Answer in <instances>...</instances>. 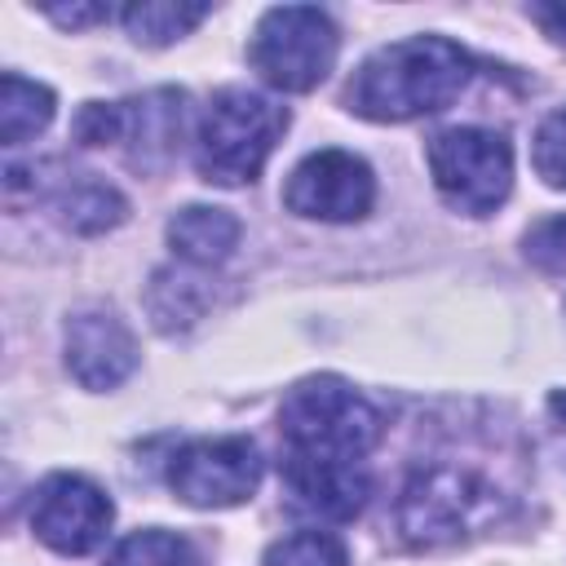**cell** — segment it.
<instances>
[{"mask_svg": "<svg viewBox=\"0 0 566 566\" xmlns=\"http://www.w3.org/2000/svg\"><path fill=\"white\" fill-rule=\"evenodd\" d=\"M111 517L115 509L106 491L80 473H53L31 495V531L40 535V544H49L62 557L93 553L106 539Z\"/></svg>", "mask_w": 566, "mask_h": 566, "instance_id": "9c48e42d", "label": "cell"}, {"mask_svg": "<svg viewBox=\"0 0 566 566\" xmlns=\"http://www.w3.org/2000/svg\"><path fill=\"white\" fill-rule=\"evenodd\" d=\"M495 486L478 478L473 469L455 464H429L420 469L398 500V531L407 544H447L464 531H478L495 513Z\"/></svg>", "mask_w": 566, "mask_h": 566, "instance_id": "8992f818", "label": "cell"}, {"mask_svg": "<svg viewBox=\"0 0 566 566\" xmlns=\"http://www.w3.org/2000/svg\"><path fill=\"white\" fill-rule=\"evenodd\" d=\"M80 146H111L119 142V102H84L75 115Z\"/></svg>", "mask_w": 566, "mask_h": 566, "instance_id": "7402d4cb", "label": "cell"}, {"mask_svg": "<svg viewBox=\"0 0 566 566\" xmlns=\"http://www.w3.org/2000/svg\"><path fill=\"white\" fill-rule=\"evenodd\" d=\"M283 455L363 460L380 438V411L340 376H310L279 407Z\"/></svg>", "mask_w": 566, "mask_h": 566, "instance_id": "3957f363", "label": "cell"}, {"mask_svg": "<svg viewBox=\"0 0 566 566\" xmlns=\"http://www.w3.org/2000/svg\"><path fill=\"white\" fill-rule=\"evenodd\" d=\"M168 486L190 509H234L261 486V451L248 438H199L172 451Z\"/></svg>", "mask_w": 566, "mask_h": 566, "instance_id": "52a82bcc", "label": "cell"}, {"mask_svg": "<svg viewBox=\"0 0 566 566\" xmlns=\"http://www.w3.org/2000/svg\"><path fill=\"white\" fill-rule=\"evenodd\" d=\"M49 203L57 221L75 234H102L128 217V199L97 172H62V181L49 190Z\"/></svg>", "mask_w": 566, "mask_h": 566, "instance_id": "4fadbf2b", "label": "cell"}, {"mask_svg": "<svg viewBox=\"0 0 566 566\" xmlns=\"http://www.w3.org/2000/svg\"><path fill=\"white\" fill-rule=\"evenodd\" d=\"M186 133V93L150 88L142 97L119 102V142L128 146V164L142 172H159L172 164Z\"/></svg>", "mask_w": 566, "mask_h": 566, "instance_id": "7c38bea8", "label": "cell"}, {"mask_svg": "<svg viewBox=\"0 0 566 566\" xmlns=\"http://www.w3.org/2000/svg\"><path fill=\"white\" fill-rule=\"evenodd\" d=\"M283 482L301 513L349 522L363 513L371 495V473L363 460H318V455H283Z\"/></svg>", "mask_w": 566, "mask_h": 566, "instance_id": "8fae6325", "label": "cell"}, {"mask_svg": "<svg viewBox=\"0 0 566 566\" xmlns=\"http://www.w3.org/2000/svg\"><path fill=\"white\" fill-rule=\"evenodd\" d=\"M548 411H553L557 420H566V389H557V394L548 398Z\"/></svg>", "mask_w": 566, "mask_h": 566, "instance_id": "d4e9b609", "label": "cell"}, {"mask_svg": "<svg viewBox=\"0 0 566 566\" xmlns=\"http://www.w3.org/2000/svg\"><path fill=\"white\" fill-rule=\"evenodd\" d=\"M429 172L455 212L486 217L513 190V146L495 128L455 124L429 142Z\"/></svg>", "mask_w": 566, "mask_h": 566, "instance_id": "5b68a950", "label": "cell"}, {"mask_svg": "<svg viewBox=\"0 0 566 566\" xmlns=\"http://www.w3.org/2000/svg\"><path fill=\"white\" fill-rule=\"evenodd\" d=\"M531 159H535V172H539L553 190H566V111H553V115L535 128Z\"/></svg>", "mask_w": 566, "mask_h": 566, "instance_id": "44dd1931", "label": "cell"}, {"mask_svg": "<svg viewBox=\"0 0 566 566\" xmlns=\"http://www.w3.org/2000/svg\"><path fill=\"white\" fill-rule=\"evenodd\" d=\"M261 566H349V553L332 531H296L274 539Z\"/></svg>", "mask_w": 566, "mask_h": 566, "instance_id": "d6986e66", "label": "cell"}, {"mask_svg": "<svg viewBox=\"0 0 566 566\" xmlns=\"http://www.w3.org/2000/svg\"><path fill=\"white\" fill-rule=\"evenodd\" d=\"M106 566H203L199 562V548L177 535V531H133L115 544V553L106 557Z\"/></svg>", "mask_w": 566, "mask_h": 566, "instance_id": "ac0fdd59", "label": "cell"}, {"mask_svg": "<svg viewBox=\"0 0 566 566\" xmlns=\"http://www.w3.org/2000/svg\"><path fill=\"white\" fill-rule=\"evenodd\" d=\"M137 367V340L111 310H80L66 323V371L84 389H115Z\"/></svg>", "mask_w": 566, "mask_h": 566, "instance_id": "30bf717a", "label": "cell"}, {"mask_svg": "<svg viewBox=\"0 0 566 566\" xmlns=\"http://www.w3.org/2000/svg\"><path fill=\"white\" fill-rule=\"evenodd\" d=\"M146 305H150V318L159 332H177V327H190L203 305H208V287H199L195 274H177V270H159L150 279V292H146Z\"/></svg>", "mask_w": 566, "mask_h": 566, "instance_id": "e0dca14e", "label": "cell"}, {"mask_svg": "<svg viewBox=\"0 0 566 566\" xmlns=\"http://www.w3.org/2000/svg\"><path fill=\"white\" fill-rule=\"evenodd\" d=\"M239 243V217L226 208H208V203H190L181 212H172L168 221V248L186 261V265H221Z\"/></svg>", "mask_w": 566, "mask_h": 566, "instance_id": "5bb4252c", "label": "cell"}, {"mask_svg": "<svg viewBox=\"0 0 566 566\" xmlns=\"http://www.w3.org/2000/svg\"><path fill=\"white\" fill-rule=\"evenodd\" d=\"M283 203L310 221H358L376 203V177L349 150H314L287 172Z\"/></svg>", "mask_w": 566, "mask_h": 566, "instance_id": "ba28073f", "label": "cell"}, {"mask_svg": "<svg viewBox=\"0 0 566 566\" xmlns=\"http://www.w3.org/2000/svg\"><path fill=\"white\" fill-rule=\"evenodd\" d=\"M473 75V57L447 35H407L376 49L345 84V106L376 124L447 111Z\"/></svg>", "mask_w": 566, "mask_h": 566, "instance_id": "6da1fadb", "label": "cell"}, {"mask_svg": "<svg viewBox=\"0 0 566 566\" xmlns=\"http://www.w3.org/2000/svg\"><path fill=\"white\" fill-rule=\"evenodd\" d=\"M212 9L208 4H172V0H142V4H128L119 18H124V31L137 40V44H172L181 35H190Z\"/></svg>", "mask_w": 566, "mask_h": 566, "instance_id": "2e32d148", "label": "cell"}, {"mask_svg": "<svg viewBox=\"0 0 566 566\" xmlns=\"http://www.w3.org/2000/svg\"><path fill=\"white\" fill-rule=\"evenodd\" d=\"M522 248H526V261H531L544 279L566 283V212L535 221V226L526 230Z\"/></svg>", "mask_w": 566, "mask_h": 566, "instance_id": "ffe728a7", "label": "cell"}, {"mask_svg": "<svg viewBox=\"0 0 566 566\" xmlns=\"http://www.w3.org/2000/svg\"><path fill=\"white\" fill-rule=\"evenodd\" d=\"M340 35L336 22L314 9V4H279L265 9L252 40H248V62L252 71L283 93H310L314 84L327 80L336 62Z\"/></svg>", "mask_w": 566, "mask_h": 566, "instance_id": "277c9868", "label": "cell"}, {"mask_svg": "<svg viewBox=\"0 0 566 566\" xmlns=\"http://www.w3.org/2000/svg\"><path fill=\"white\" fill-rule=\"evenodd\" d=\"M287 128V111L252 88H221L195 128V168L212 186L256 181Z\"/></svg>", "mask_w": 566, "mask_h": 566, "instance_id": "7a4b0ae2", "label": "cell"}, {"mask_svg": "<svg viewBox=\"0 0 566 566\" xmlns=\"http://www.w3.org/2000/svg\"><path fill=\"white\" fill-rule=\"evenodd\" d=\"M111 9H102V4H71V9H49V18L57 22V27H88V22H102Z\"/></svg>", "mask_w": 566, "mask_h": 566, "instance_id": "cb8c5ba5", "label": "cell"}, {"mask_svg": "<svg viewBox=\"0 0 566 566\" xmlns=\"http://www.w3.org/2000/svg\"><path fill=\"white\" fill-rule=\"evenodd\" d=\"M526 13H531V22L544 27V35H553V40L566 44V4H531Z\"/></svg>", "mask_w": 566, "mask_h": 566, "instance_id": "603a6c76", "label": "cell"}, {"mask_svg": "<svg viewBox=\"0 0 566 566\" xmlns=\"http://www.w3.org/2000/svg\"><path fill=\"white\" fill-rule=\"evenodd\" d=\"M53 88L22 80L18 71H4L0 80V142L4 146H22L27 137L44 133L53 119Z\"/></svg>", "mask_w": 566, "mask_h": 566, "instance_id": "9a60e30c", "label": "cell"}]
</instances>
